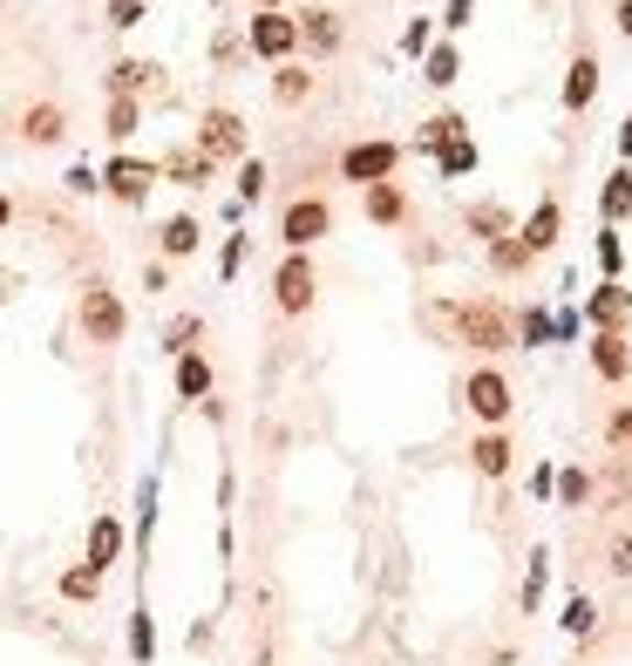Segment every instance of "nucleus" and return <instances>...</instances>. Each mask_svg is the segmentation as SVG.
Returning a JSON list of instances; mask_svg holds the SVG:
<instances>
[{
  "instance_id": "f704fd0d",
  "label": "nucleus",
  "mask_w": 632,
  "mask_h": 666,
  "mask_svg": "<svg viewBox=\"0 0 632 666\" xmlns=\"http://www.w3.org/2000/svg\"><path fill=\"white\" fill-rule=\"evenodd\" d=\"M551 496H565V503H591V477H585V469H558Z\"/></svg>"
},
{
  "instance_id": "de8ad7c7",
  "label": "nucleus",
  "mask_w": 632,
  "mask_h": 666,
  "mask_svg": "<svg viewBox=\"0 0 632 666\" xmlns=\"http://www.w3.org/2000/svg\"><path fill=\"white\" fill-rule=\"evenodd\" d=\"M8 218H14V198H8V190H0V231H8Z\"/></svg>"
},
{
  "instance_id": "0eeeda50",
  "label": "nucleus",
  "mask_w": 632,
  "mask_h": 666,
  "mask_svg": "<svg viewBox=\"0 0 632 666\" xmlns=\"http://www.w3.org/2000/svg\"><path fill=\"white\" fill-rule=\"evenodd\" d=\"M96 177H102V190H109V198H123V205H143L150 190H156V177H164V171H156V164H137V156H116V164H102Z\"/></svg>"
},
{
  "instance_id": "49530a36",
  "label": "nucleus",
  "mask_w": 632,
  "mask_h": 666,
  "mask_svg": "<svg viewBox=\"0 0 632 666\" xmlns=\"http://www.w3.org/2000/svg\"><path fill=\"white\" fill-rule=\"evenodd\" d=\"M619 156L632 164V109H625V123H619Z\"/></svg>"
},
{
  "instance_id": "a19ab883",
  "label": "nucleus",
  "mask_w": 632,
  "mask_h": 666,
  "mask_svg": "<svg viewBox=\"0 0 632 666\" xmlns=\"http://www.w3.org/2000/svg\"><path fill=\"white\" fill-rule=\"evenodd\" d=\"M606 443H612V449H632V408H619V415L606 422Z\"/></svg>"
},
{
  "instance_id": "393cba45",
  "label": "nucleus",
  "mask_w": 632,
  "mask_h": 666,
  "mask_svg": "<svg viewBox=\"0 0 632 666\" xmlns=\"http://www.w3.org/2000/svg\"><path fill=\"white\" fill-rule=\"evenodd\" d=\"M102 123H109V137H116V143H130V137H137V123H143V109H137V96H116V102H109V116H102Z\"/></svg>"
},
{
  "instance_id": "a211bd4d",
  "label": "nucleus",
  "mask_w": 632,
  "mask_h": 666,
  "mask_svg": "<svg viewBox=\"0 0 632 666\" xmlns=\"http://www.w3.org/2000/svg\"><path fill=\"white\" fill-rule=\"evenodd\" d=\"M510 456H517V449H510V436H497V428L469 443V462H477V477H503V469H510Z\"/></svg>"
},
{
  "instance_id": "c756f323",
  "label": "nucleus",
  "mask_w": 632,
  "mask_h": 666,
  "mask_svg": "<svg viewBox=\"0 0 632 666\" xmlns=\"http://www.w3.org/2000/svg\"><path fill=\"white\" fill-rule=\"evenodd\" d=\"M150 75H156L150 62H116V68H109V89H116V96H137V89H150Z\"/></svg>"
},
{
  "instance_id": "20e7f679",
  "label": "nucleus",
  "mask_w": 632,
  "mask_h": 666,
  "mask_svg": "<svg viewBox=\"0 0 632 666\" xmlns=\"http://www.w3.org/2000/svg\"><path fill=\"white\" fill-rule=\"evenodd\" d=\"M246 42H252L259 62H286V55L299 48V21H293L286 8H265V14L246 21Z\"/></svg>"
},
{
  "instance_id": "2f4dec72",
  "label": "nucleus",
  "mask_w": 632,
  "mask_h": 666,
  "mask_svg": "<svg viewBox=\"0 0 632 666\" xmlns=\"http://www.w3.org/2000/svg\"><path fill=\"white\" fill-rule=\"evenodd\" d=\"M156 171H164V177H177V184H205V177H211V164H205V156H197V150L171 156V164H156Z\"/></svg>"
},
{
  "instance_id": "bb28decb",
  "label": "nucleus",
  "mask_w": 632,
  "mask_h": 666,
  "mask_svg": "<svg viewBox=\"0 0 632 666\" xmlns=\"http://www.w3.org/2000/svg\"><path fill=\"white\" fill-rule=\"evenodd\" d=\"M96 592H102V571H89V565L62 571V599H75V605H96Z\"/></svg>"
},
{
  "instance_id": "9d476101",
  "label": "nucleus",
  "mask_w": 632,
  "mask_h": 666,
  "mask_svg": "<svg viewBox=\"0 0 632 666\" xmlns=\"http://www.w3.org/2000/svg\"><path fill=\"white\" fill-rule=\"evenodd\" d=\"M585 320L599 327V334H625V327H632V286H625V280H606L599 293L585 299Z\"/></svg>"
},
{
  "instance_id": "423d86ee",
  "label": "nucleus",
  "mask_w": 632,
  "mask_h": 666,
  "mask_svg": "<svg viewBox=\"0 0 632 666\" xmlns=\"http://www.w3.org/2000/svg\"><path fill=\"white\" fill-rule=\"evenodd\" d=\"M313 293H320V280H313V259L306 252H286L280 272H272V299H280L286 320H299V313L313 306Z\"/></svg>"
},
{
  "instance_id": "37998d69",
  "label": "nucleus",
  "mask_w": 632,
  "mask_h": 666,
  "mask_svg": "<svg viewBox=\"0 0 632 666\" xmlns=\"http://www.w3.org/2000/svg\"><path fill=\"white\" fill-rule=\"evenodd\" d=\"M239 265H246V239H225V252H218V272H225V280H239Z\"/></svg>"
},
{
  "instance_id": "5701e85b",
  "label": "nucleus",
  "mask_w": 632,
  "mask_h": 666,
  "mask_svg": "<svg viewBox=\"0 0 632 666\" xmlns=\"http://www.w3.org/2000/svg\"><path fill=\"white\" fill-rule=\"evenodd\" d=\"M436 171H443V177H469V171H477V143H469V137L443 143V150H436Z\"/></svg>"
},
{
  "instance_id": "e433bc0d",
  "label": "nucleus",
  "mask_w": 632,
  "mask_h": 666,
  "mask_svg": "<svg viewBox=\"0 0 632 666\" xmlns=\"http://www.w3.org/2000/svg\"><path fill=\"white\" fill-rule=\"evenodd\" d=\"M606 571H612V578H632V531H619V537L606 544Z\"/></svg>"
},
{
  "instance_id": "473e14b6",
  "label": "nucleus",
  "mask_w": 632,
  "mask_h": 666,
  "mask_svg": "<svg viewBox=\"0 0 632 666\" xmlns=\"http://www.w3.org/2000/svg\"><path fill=\"white\" fill-rule=\"evenodd\" d=\"M599 265H606V280H619V272H625V239H619V225L599 231Z\"/></svg>"
},
{
  "instance_id": "dca6fc26",
  "label": "nucleus",
  "mask_w": 632,
  "mask_h": 666,
  "mask_svg": "<svg viewBox=\"0 0 632 666\" xmlns=\"http://www.w3.org/2000/svg\"><path fill=\"white\" fill-rule=\"evenodd\" d=\"M361 211H368L374 225H402V218H408L402 184H368V190H361Z\"/></svg>"
},
{
  "instance_id": "c85d7f7f",
  "label": "nucleus",
  "mask_w": 632,
  "mask_h": 666,
  "mask_svg": "<svg viewBox=\"0 0 632 666\" xmlns=\"http://www.w3.org/2000/svg\"><path fill=\"white\" fill-rule=\"evenodd\" d=\"M558 625H565V633H571V640H585V633H591V625H599V605H591L585 592H571V599H565V619H558Z\"/></svg>"
},
{
  "instance_id": "b1692460",
  "label": "nucleus",
  "mask_w": 632,
  "mask_h": 666,
  "mask_svg": "<svg viewBox=\"0 0 632 666\" xmlns=\"http://www.w3.org/2000/svg\"><path fill=\"white\" fill-rule=\"evenodd\" d=\"M469 231H477V239H510V231H517V225H510V211L503 205H477V211H469Z\"/></svg>"
},
{
  "instance_id": "39448f33",
  "label": "nucleus",
  "mask_w": 632,
  "mask_h": 666,
  "mask_svg": "<svg viewBox=\"0 0 632 666\" xmlns=\"http://www.w3.org/2000/svg\"><path fill=\"white\" fill-rule=\"evenodd\" d=\"M334 231V211H327V198H293L286 205V218H280V239H286V252H313Z\"/></svg>"
},
{
  "instance_id": "a878e982",
  "label": "nucleus",
  "mask_w": 632,
  "mask_h": 666,
  "mask_svg": "<svg viewBox=\"0 0 632 666\" xmlns=\"http://www.w3.org/2000/svg\"><path fill=\"white\" fill-rule=\"evenodd\" d=\"M156 239H164V252H171V259H190V252H197V218H190V211H184V218H171L164 231H156Z\"/></svg>"
},
{
  "instance_id": "ddd939ff",
  "label": "nucleus",
  "mask_w": 632,
  "mask_h": 666,
  "mask_svg": "<svg viewBox=\"0 0 632 666\" xmlns=\"http://www.w3.org/2000/svg\"><path fill=\"white\" fill-rule=\"evenodd\" d=\"M116 558H123V517L102 511V517L89 524V558H83V565H89V571H109Z\"/></svg>"
},
{
  "instance_id": "ea45409f",
  "label": "nucleus",
  "mask_w": 632,
  "mask_h": 666,
  "mask_svg": "<svg viewBox=\"0 0 632 666\" xmlns=\"http://www.w3.org/2000/svg\"><path fill=\"white\" fill-rule=\"evenodd\" d=\"M402 48H408V55H428V14H415V21L402 28Z\"/></svg>"
},
{
  "instance_id": "4be33fe9",
  "label": "nucleus",
  "mask_w": 632,
  "mask_h": 666,
  "mask_svg": "<svg viewBox=\"0 0 632 666\" xmlns=\"http://www.w3.org/2000/svg\"><path fill=\"white\" fill-rule=\"evenodd\" d=\"M456 137H469L462 116H428V123L415 130V150H443V143H456Z\"/></svg>"
},
{
  "instance_id": "a18cd8bd",
  "label": "nucleus",
  "mask_w": 632,
  "mask_h": 666,
  "mask_svg": "<svg viewBox=\"0 0 632 666\" xmlns=\"http://www.w3.org/2000/svg\"><path fill=\"white\" fill-rule=\"evenodd\" d=\"M612 28H619L625 42H632V0H619V8H612Z\"/></svg>"
},
{
  "instance_id": "7c9ffc66",
  "label": "nucleus",
  "mask_w": 632,
  "mask_h": 666,
  "mask_svg": "<svg viewBox=\"0 0 632 666\" xmlns=\"http://www.w3.org/2000/svg\"><path fill=\"white\" fill-rule=\"evenodd\" d=\"M490 265H497V272H531V252H524V239H517V231L490 245Z\"/></svg>"
},
{
  "instance_id": "f03ea898",
  "label": "nucleus",
  "mask_w": 632,
  "mask_h": 666,
  "mask_svg": "<svg viewBox=\"0 0 632 666\" xmlns=\"http://www.w3.org/2000/svg\"><path fill=\"white\" fill-rule=\"evenodd\" d=\"M402 156H408L402 143L368 137V143H353V150L340 156V177H347V184H361V190H368V184H388L394 171H402Z\"/></svg>"
},
{
  "instance_id": "c03bdc74",
  "label": "nucleus",
  "mask_w": 632,
  "mask_h": 666,
  "mask_svg": "<svg viewBox=\"0 0 632 666\" xmlns=\"http://www.w3.org/2000/svg\"><path fill=\"white\" fill-rule=\"evenodd\" d=\"M68 190H75V198H89V190H102V177H96L89 164H75V171H68Z\"/></svg>"
},
{
  "instance_id": "58836bf2",
  "label": "nucleus",
  "mask_w": 632,
  "mask_h": 666,
  "mask_svg": "<svg viewBox=\"0 0 632 666\" xmlns=\"http://www.w3.org/2000/svg\"><path fill=\"white\" fill-rule=\"evenodd\" d=\"M469 21H477V0H449V8H443V28L449 34H462Z\"/></svg>"
},
{
  "instance_id": "cd10ccee",
  "label": "nucleus",
  "mask_w": 632,
  "mask_h": 666,
  "mask_svg": "<svg viewBox=\"0 0 632 666\" xmlns=\"http://www.w3.org/2000/svg\"><path fill=\"white\" fill-rule=\"evenodd\" d=\"M456 75H462V55H456L449 42H443V48H428V75H422V83H428V89H449V83H456Z\"/></svg>"
},
{
  "instance_id": "72a5a7b5",
  "label": "nucleus",
  "mask_w": 632,
  "mask_h": 666,
  "mask_svg": "<svg viewBox=\"0 0 632 666\" xmlns=\"http://www.w3.org/2000/svg\"><path fill=\"white\" fill-rule=\"evenodd\" d=\"M130 659H137V666H150V659H156V633H150V612H137V619H130Z\"/></svg>"
},
{
  "instance_id": "2eb2a0df",
  "label": "nucleus",
  "mask_w": 632,
  "mask_h": 666,
  "mask_svg": "<svg viewBox=\"0 0 632 666\" xmlns=\"http://www.w3.org/2000/svg\"><path fill=\"white\" fill-rule=\"evenodd\" d=\"M299 42H306L313 55H334V48H340V14H334V8H306V14H299Z\"/></svg>"
},
{
  "instance_id": "f3484780",
  "label": "nucleus",
  "mask_w": 632,
  "mask_h": 666,
  "mask_svg": "<svg viewBox=\"0 0 632 666\" xmlns=\"http://www.w3.org/2000/svg\"><path fill=\"white\" fill-rule=\"evenodd\" d=\"M599 211H606V225H625V218H632V171H625V164L599 184Z\"/></svg>"
},
{
  "instance_id": "09e8293b",
  "label": "nucleus",
  "mask_w": 632,
  "mask_h": 666,
  "mask_svg": "<svg viewBox=\"0 0 632 666\" xmlns=\"http://www.w3.org/2000/svg\"><path fill=\"white\" fill-rule=\"evenodd\" d=\"M252 8H259V14H265V8H280V0H252Z\"/></svg>"
},
{
  "instance_id": "6ab92c4d",
  "label": "nucleus",
  "mask_w": 632,
  "mask_h": 666,
  "mask_svg": "<svg viewBox=\"0 0 632 666\" xmlns=\"http://www.w3.org/2000/svg\"><path fill=\"white\" fill-rule=\"evenodd\" d=\"M62 130H68V116H62L55 102H34V109L21 116V137H28V143H62Z\"/></svg>"
},
{
  "instance_id": "f8f14e48",
  "label": "nucleus",
  "mask_w": 632,
  "mask_h": 666,
  "mask_svg": "<svg viewBox=\"0 0 632 666\" xmlns=\"http://www.w3.org/2000/svg\"><path fill=\"white\" fill-rule=\"evenodd\" d=\"M558 225H565V218H558V198H544V205H537V211H531V218L517 225V239H524V252H531V259H544L551 245H558Z\"/></svg>"
},
{
  "instance_id": "1a4fd4ad",
  "label": "nucleus",
  "mask_w": 632,
  "mask_h": 666,
  "mask_svg": "<svg viewBox=\"0 0 632 666\" xmlns=\"http://www.w3.org/2000/svg\"><path fill=\"white\" fill-rule=\"evenodd\" d=\"M246 150V123H239V109H211L205 116V130H197V156L205 164H218V156H239Z\"/></svg>"
},
{
  "instance_id": "4c0bfd02",
  "label": "nucleus",
  "mask_w": 632,
  "mask_h": 666,
  "mask_svg": "<svg viewBox=\"0 0 632 666\" xmlns=\"http://www.w3.org/2000/svg\"><path fill=\"white\" fill-rule=\"evenodd\" d=\"M190 340H197V320H190V313H184V320H171L164 347H171V354H190Z\"/></svg>"
},
{
  "instance_id": "7ed1b4c3",
  "label": "nucleus",
  "mask_w": 632,
  "mask_h": 666,
  "mask_svg": "<svg viewBox=\"0 0 632 666\" xmlns=\"http://www.w3.org/2000/svg\"><path fill=\"white\" fill-rule=\"evenodd\" d=\"M456 327H462V340H469V347H483V354H503V347L517 340L510 313H503V306H490V299H469V306H456Z\"/></svg>"
},
{
  "instance_id": "9b49d317",
  "label": "nucleus",
  "mask_w": 632,
  "mask_h": 666,
  "mask_svg": "<svg viewBox=\"0 0 632 666\" xmlns=\"http://www.w3.org/2000/svg\"><path fill=\"white\" fill-rule=\"evenodd\" d=\"M591 368H599V381H632V340L625 334H591Z\"/></svg>"
},
{
  "instance_id": "6e6552de",
  "label": "nucleus",
  "mask_w": 632,
  "mask_h": 666,
  "mask_svg": "<svg viewBox=\"0 0 632 666\" xmlns=\"http://www.w3.org/2000/svg\"><path fill=\"white\" fill-rule=\"evenodd\" d=\"M462 402H469V415H477V422H503L510 415V381L497 374V368H477V374H469V387H462Z\"/></svg>"
},
{
  "instance_id": "c9c22d12",
  "label": "nucleus",
  "mask_w": 632,
  "mask_h": 666,
  "mask_svg": "<svg viewBox=\"0 0 632 666\" xmlns=\"http://www.w3.org/2000/svg\"><path fill=\"white\" fill-rule=\"evenodd\" d=\"M239 198H246V205L265 198V164H259V156H246V164H239Z\"/></svg>"
},
{
  "instance_id": "f257e3e1",
  "label": "nucleus",
  "mask_w": 632,
  "mask_h": 666,
  "mask_svg": "<svg viewBox=\"0 0 632 666\" xmlns=\"http://www.w3.org/2000/svg\"><path fill=\"white\" fill-rule=\"evenodd\" d=\"M75 320H83V334L96 340V347H116L130 334V313H123V299H116L102 280H89L83 286V306H75Z\"/></svg>"
},
{
  "instance_id": "4468645a",
  "label": "nucleus",
  "mask_w": 632,
  "mask_h": 666,
  "mask_svg": "<svg viewBox=\"0 0 632 666\" xmlns=\"http://www.w3.org/2000/svg\"><path fill=\"white\" fill-rule=\"evenodd\" d=\"M591 96H599V55H571V68H565V109H591Z\"/></svg>"
},
{
  "instance_id": "412c9836",
  "label": "nucleus",
  "mask_w": 632,
  "mask_h": 666,
  "mask_svg": "<svg viewBox=\"0 0 632 666\" xmlns=\"http://www.w3.org/2000/svg\"><path fill=\"white\" fill-rule=\"evenodd\" d=\"M272 96H280L286 109H299V102L313 96V75H306L299 62H280V68H272Z\"/></svg>"
},
{
  "instance_id": "aec40b11",
  "label": "nucleus",
  "mask_w": 632,
  "mask_h": 666,
  "mask_svg": "<svg viewBox=\"0 0 632 666\" xmlns=\"http://www.w3.org/2000/svg\"><path fill=\"white\" fill-rule=\"evenodd\" d=\"M177 395L184 402H205L211 395V361L197 354V347H190V354H177Z\"/></svg>"
},
{
  "instance_id": "79ce46f5",
  "label": "nucleus",
  "mask_w": 632,
  "mask_h": 666,
  "mask_svg": "<svg viewBox=\"0 0 632 666\" xmlns=\"http://www.w3.org/2000/svg\"><path fill=\"white\" fill-rule=\"evenodd\" d=\"M143 21V0H109V28H137Z\"/></svg>"
}]
</instances>
